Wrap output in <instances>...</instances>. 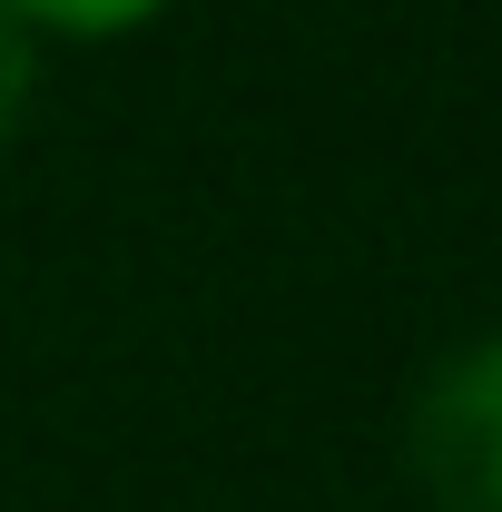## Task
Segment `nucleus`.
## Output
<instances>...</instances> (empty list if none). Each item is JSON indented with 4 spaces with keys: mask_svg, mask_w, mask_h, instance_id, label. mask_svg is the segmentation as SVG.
Segmentation results:
<instances>
[{
    "mask_svg": "<svg viewBox=\"0 0 502 512\" xmlns=\"http://www.w3.org/2000/svg\"><path fill=\"white\" fill-rule=\"evenodd\" d=\"M414 473L443 512H502V325L453 345L414 394Z\"/></svg>",
    "mask_w": 502,
    "mask_h": 512,
    "instance_id": "1",
    "label": "nucleus"
},
{
    "mask_svg": "<svg viewBox=\"0 0 502 512\" xmlns=\"http://www.w3.org/2000/svg\"><path fill=\"white\" fill-rule=\"evenodd\" d=\"M30 40L50 30V40H128V30H148L168 0H0Z\"/></svg>",
    "mask_w": 502,
    "mask_h": 512,
    "instance_id": "2",
    "label": "nucleus"
},
{
    "mask_svg": "<svg viewBox=\"0 0 502 512\" xmlns=\"http://www.w3.org/2000/svg\"><path fill=\"white\" fill-rule=\"evenodd\" d=\"M30 89H40V40L0 10V148H10V128L30 119Z\"/></svg>",
    "mask_w": 502,
    "mask_h": 512,
    "instance_id": "3",
    "label": "nucleus"
}]
</instances>
